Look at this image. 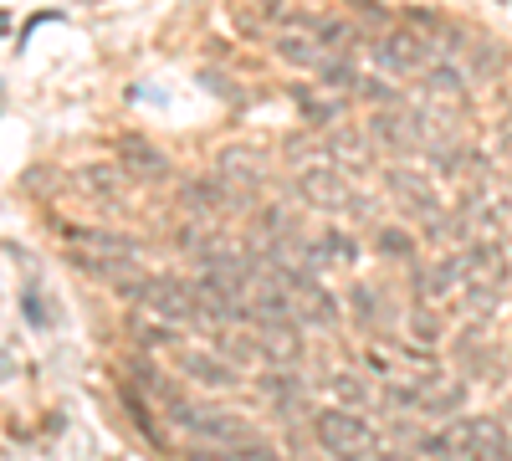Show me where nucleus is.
<instances>
[{
    "mask_svg": "<svg viewBox=\"0 0 512 461\" xmlns=\"http://www.w3.org/2000/svg\"><path fill=\"white\" fill-rule=\"evenodd\" d=\"M349 303L359 308V323H364V328H379V323H384V303H379V292H369L364 282L349 292Z\"/></svg>",
    "mask_w": 512,
    "mask_h": 461,
    "instance_id": "nucleus-20",
    "label": "nucleus"
},
{
    "mask_svg": "<svg viewBox=\"0 0 512 461\" xmlns=\"http://www.w3.org/2000/svg\"><path fill=\"white\" fill-rule=\"evenodd\" d=\"M185 461H231V451H221V446H195Z\"/></svg>",
    "mask_w": 512,
    "mask_h": 461,
    "instance_id": "nucleus-25",
    "label": "nucleus"
},
{
    "mask_svg": "<svg viewBox=\"0 0 512 461\" xmlns=\"http://www.w3.org/2000/svg\"><path fill=\"white\" fill-rule=\"evenodd\" d=\"M262 11H272V16H282V0H262Z\"/></svg>",
    "mask_w": 512,
    "mask_h": 461,
    "instance_id": "nucleus-26",
    "label": "nucleus"
},
{
    "mask_svg": "<svg viewBox=\"0 0 512 461\" xmlns=\"http://www.w3.org/2000/svg\"><path fill=\"white\" fill-rule=\"evenodd\" d=\"M277 57H282L287 67H308V72H318L333 52L313 36L308 21H297V26H282V31H277Z\"/></svg>",
    "mask_w": 512,
    "mask_h": 461,
    "instance_id": "nucleus-9",
    "label": "nucleus"
},
{
    "mask_svg": "<svg viewBox=\"0 0 512 461\" xmlns=\"http://www.w3.org/2000/svg\"><path fill=\"white\" fill-rule=\"evenodd\" d=\"M297 190H303L308 205H318V211H354V195H349V180L333 170L328 159H308L303 170H297Z\"/></svg>",
    "mask_w": 512,
    "mask_h": 461,
    "instance_id": "nucleus-6",
    "label": "nucleus"
},
{
    "mask_svg": "<svg viewBox=\"0 0 512 461\" xmlns=\"http://www.w3.org/2000/svg\"><path fill=\"white\" fill-rule=\"evenodd\" d=\"M410 323H415V339H420V344H436V339H441V318H436L431 303H420V313H415Z\"/></svg>",
    "mask_w": 512,
    "mask_h": 461,
    "instance_id": "nucleus-23",
    "label": "nucleus"
},
{
    "mask_svg": "<svg viewBox=\"0 0 512 461\" xmlns=\"http://www.w3.org/2000/svg\"><path fill=\"white\" fill-rule=\"evenodd\" d=\"M297 257L308 272H349L359 262V241L349 231H318L308 241H297Z\"/></svg>",
    "mask_w": 512,
    "mask_h": 461,
    "instance_id": "nucleus-7",
    "label": "nucleus"
},
{
    "mask_svg": "<svg viewBox=\"0 0 512 461\" xmlns=\"http://www.w3.org/2000/svg\"><path fill=\"white\" fill-rule=\"evenodd\" d=\"M67 251L82 262V272L98 282H134L139 277V241L123 231H67Z\"/></svg>",
    "mask_w": 512,
    "mask_h": 461,
    "instance_id": "nucleus-2",
    "label": "nucleus"
},
{
    "mask_svg": "<svg viewBox=\"0 0 512 461\" xmlns=\"http://www.w3.org/2000/svg\"><path fill=\"white\" fill-rule=\"evenodd\" d=\"M180 374H185V380H195V385H210V390H226V385L241 380L236 364H226L221 354H205V349H185L180 354Z\"/></svg>",
    "mask_w": 512,
    "mask_h": 461,
    "instance_id": "nucleus-12",
    "label": "nucleus"
},
{
    "mask_svg": "<svg viewBox=\"0 0 512 461\" xmlns=\"http://www.w3.org/2000/svg\"><path fill=\"white\" fill-rule=\"evenodd\" d=\"M313 431H318V446L338 461H379V436L374 426L364 421V410H344V405H328L313 415Z\"/></svg>",
    "mask_w": 512,
    "mask_h": 461,
    "instance_id": "nucleus-3",
    "label": "nucleus"
},
{
    "mask_svg": "<svg viewBox=\"0 0 512 461\" xmlns=\"http://www.w3.org/2000/svg\"><path fill=\"white\" fill-rule=\"evenodd\" d=\"M466 405V385L461 380H446V374H425L420 380V395H415V415H441V421H451V415Z\"/></svg>",
    "mask_w": 512,
    "mask_h": 461,
    "instance_id": "nucleus-10",
    "label": "nucleus"
},
{
    "mask_svg": "<svg viewBox=\"0 0 512 461\" xmlns=\"http://www.w3.org/2000/svg\"><path fill=\"white\" fill-rule=\"evenodd\" d=\"M323 390L344 405V410H364V405H374V395H379L364 374H349V369H333L328 380H323Z\"/></svg>",
    "mask_w": 512,
    "mask_h": 461,
    "instance_id": "nucleus-16",
    "label": "nucleus"
},
{
    "mask_svg": "<svg viewBox=\"0 0 512 461\" xmlns=\"http://www.w3.org/2000/svg\"><path fill=\"white\" fill-rule=\"evenodd\" d=\"M231 195H226V185L221 180H190L185 190H180V205L185 211H195V216H210V211H221Z\"/></svg>",
    "mask_w": 512,
    "mask_h": 461,
    "instance_id": "nucleus-18",
    "label": "nucleus"
},
{
    "mask_svg": "<svg viewBox=\"0 0 512 461\" xmlns=\"http://www.w3.org/2000/svg\"><path fill=\"white\" fill-rule=\"evenodd\" d=\"M461 287H466V257H461V251H451V257H441L431 267H415V298L431 303V308L451 303Z\"/></svg>",
    "mask_w": 512,
    "mask_h": 461,
    "instance_id": "nucleus-8",
    "label": "nucleus"
},
{
    "mask_svg": "<svg viewBox=\"0 0 512 461\" xmlns=\"http://www.w3.org/2000/svg\"><path fill=\"white\" fill-rule=\"evenodd\" d=\"M292 98L303 103V118L308 123H338V118H344V103H338L333 93L323 98V93H308V88H292Z\"/></svg>",
    "mask_w": 512,
    "mask_h": 461,
    "instance_id": "nucleus-19",
    "label": "nucleus"
},
{
    "mask_svg": "<svg viewBox=\"0 0 512 461\" xmlns=\"http://www.w3.org/2000/svg\"><path fill=\"white\" fill-rule=\"evenodd\" d=\"M72 180H77V195H88V200H118L128 190V175L118 164H82Z\"/></svg>",
    "mask_w": 512,
    "mask_h": 461,
    "instance_id": "nucleus-14",
    "label": "nucleus"
},
{
    "mask_svg": "<svg viewBox=\"0 0 512 461\" xmlns=\"http://www.w3.org/2000/svg\"><path fill=\"white\" fill-rule=\"evenodd\" d=\"M390 190H395V200H405L415 216H425V221H436L441 216V200H436V190L425 185L420 175H405V170H390Z\"/></svg>",
    "mask_w": 512,
    "mask_h": 461,
    "instance_id": "nucleus-15",
    "label": "nucleus"
},
{
    "mask_svg": "<svg viewBox=\"0 0 512 461\" xmlns=\"http://www.w3.org/2000/svg\"><path fill=\"white\" fill-rule=\"evenodd\" d=\"M231 461H282V456H277L272 446H262V441H256V436H251V441H241V446H231Z\"/></svg>",
    "mask_w": 512,
    "mask_h": 461,
    "instance_id": "nucleus-24",
    "label": "nucleus"
},
{
    "mask_svg": "<svg viewBox=\"0 0 512 461\" xmlns=\"http://www.w3.org/2000/svg\"><path fill=\"white\" fill-rule=\"evenodd\" d=\"M262 395H267L272 410H282V415L303 410V380H297L292 369H267V374H262Z\"/></svg>",
    "mask_w": 512,
    "mask_h": 461,
    "instance_id": "nucleus-17",
    "label": "nucleus"
},
{
    "mask_svg": "<svg viewBox=\"0 0 512 461\" xmlns=\"http://www.w3.org/2000/svg\"><path fill=\"white\" fill-rule=\"evenodd\" d=\"M118 170L128 175V180H164L169 175V159H164V149H154L149 139H118Z\"/></svg>",
    "mask_w": 512,
    "mask_h": 461,
    "instance_id": "nucleus-11",
    "label": "nucleus"
},
{
    "mask_svg": "<svg viewBox=\"0 0 512 461\" xmlns=\"http://www.w3.org/2000/svg\"><path fill=\"white\" fill-rule=\"evenodd\" d=\"M379 251H384V257H405V262H410V257H415V241H410L400 226H384V231H379Z\"/></svg>",
    "mask_w": 512,
    "mask_h": 461,
    "instance_id": "nucleus-21",
    "label": "nucleus"
},
{
    "mask_svg": "<svg viewBox=\"0 0 512 461\" xmlns=\"http://www.w3.org/2000/svg\"><path fill=\"white\" fill-rule=\"evenodd\" d=\"M415 446L420 456H436V461H512V441L502 436L492 415H456L441 431L420 436Z\"/></svg>",
    "mask_w": 512,
    "mask_h": 461,
    "instance_id": "nucleus-1",
    "label": "nucleus"
},
{
    "mask_svg": "<svg viewBox=\"0 0 512 461\" xmlns=\"http://www.w3.org/2000/svg\"><path fill=\"white\" fill-rule=\"evenodd\" d=\"M379 461H410V456H395V451H384V456H379Z\"/></svg>",
    "mask_w": 512,
    "mask_h": 461,
    "instance_id": "nucleus-27",
    "label": "nucleus"
},
{
    "mask_svg": "<svg viewBox=\"0 0 512 461\" xmlns=\"http://www.w3.org/2000/svg\"><path fill=\"white\" fill-rule=\"evenodd\" d=\"M139 344H149V349H175V344H180V333L154 318V323H139Z\"/></svg>",
    "mask_w": 512,
    "mask_h": 461,
    "instance_id": "nucleus-22",
    "label": "nucleus"
},
{
    "mask_svg": "<svg viewBox=\"0 0 512 461\" xmlns=\"http://www.w3.org/2000/svg\"><path fill=\"white\" fill-rule=\"evenodd\" d=\"M369 57L384 77H395V82H420L425 67H431L436 47H431V36H420L410 26H395V31H384L369 41Z\"/></svg>",
    "mask_w": 512,
    "mask_h": 461,
    "instance_id": "nucleus-4",
    "label": "nucleus"
},
{
    "mask_svg": "<svg viewBox=\"0 0 512 461\" xmlns=\"http://www.w3.org/2000/svg\"><path fill=\"white\" fill-rule=\"evenodd\" d=\"M262 170H267L262 154L246 149V144H231V149H221V154H216V180H221V185H231V190L256 185V180H262Z\"/></svg>",
    "mask_w": 512,
    "mask_h": 461,
    "instance_id": "nucleus-13",
    "label": "nucleus"
},
{
    "mask_svg": "<svg viewBox=\"0 0 512 461\" xmlns=\"http://www.w3.org/2000/svg\"><path fill=\"white\" fill-rule=\"evenodd\" d=\"M128 303H139L144 313H154L159 323H195V282L185 277H134L118 287Z\"/></svg>",
    "mask_w": 512,
    "mask_h": 461,
    "instance_id": "nucleus-5",
    "label": "nucleus"
}]
</instances>
